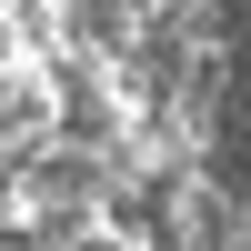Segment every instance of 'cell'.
I'll list each match as a JSON object with an SVG mask.
<instances>
[{"mask_svg": "<svg viewBox=\"0 0 251 251\" xmlns=\"http://www.w3.org/2000/svg\"><path fill=\"white\" fill-rule=\"evenodd\" d=\"M30 141H50V111H40V71L20 60V71H0V161Z\"/></svg>", "mask_w": 251, "mask_h": 251, "instance_id": "cell-1", "label": "cell"}, {"mask_svg": "<svg viewBox=\"0 0 251 251\" xmlns=\"http://www.w3.org/2000/svg\"><path fill=\"white\" fill-rule=\"evenodd\" d=\"M0 71H20V20H10V0H0Z\"/></svg>", "mask_w": 251, "mask_h": 251, "instance_id": "cell-2", "label": "cell"}]
</instances>
